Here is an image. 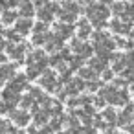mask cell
<instances>
[{"label": "cell", "instance_id": "obj_1", "mask_svg": "<svg viewBox=\"0 0 134 134\" xmlns=\"http://www.w3.org/2000/svg\"><path fill=\"white\" fill-rule=\"evenodd\" d=\"M90 17L96 19V22H99L101 19L107 17V11H105L103 8H90Z\"/></svg>", "mask_w": 134, "mask_h": 134}]
</instances>
